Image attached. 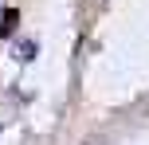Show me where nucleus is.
<instances>
[{
  "mask_svg": "<svg viewBox=\"0 0 149 145\" xmlns=\"http://www.w3.org/2000/svg\"><path fill=\"white\" fill-rule=\"evenodd\" d=\"M16 24H20V12L16 8H4L0 12V35H16Z\"/></svg>",
  "mask_w": 149,
  "mask_h": 145,
  "instance_id": "nucleus-1",
  "label": "nucleus"
},
{
  "mask_svg": "<svg viewBox=\"0 0 149 145\" xmlns=\"http://www.w3.org/2000/svg\"><path fill=\"white\" fill-rule=\"evenodd\" d=\"M31 55H36V43H31V39H28V43H20V59H31Z\"/></svg>",
  "mask_w": 149,
  "mask_h": 145,
  "instance_id": "nucleus-2",
  "label": "nucleus"
}]
</instances>
